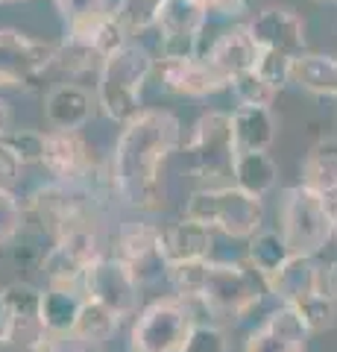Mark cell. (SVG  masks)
<instances>
[{"label": "cell", "instance_id": "obj_1", "mask_svg": "<svg viewBox=\"0 0 337 352\" xmlns=\"http://www.w3.org/2000/svg\"><path fill=\"white\" fill-rule=\"evenodd\" d=\"M179 138V118L165 109H144L124 124L108 168L117 200L135 212H156L165 200V164Z\"/></svg>", "mask_w": 337, "mask_h": 352}, {"label": "cell", "instance_id": "obj_2", "mask_svg": "<svg viewBox=\"0 0 337 352\" xmlns=\"http://www.w3.org/2000/svg\"><path fill=\"white\" fill-rule=\"evenodd\" d=\"M108 194H115L112 173L94 168L80 179H53L30 194L27 214L36 217L41 232L59 241L73 232H100Z\"/></svg>", "mask_w": 337, "mask_h": 352}, {"label": "cell", "instance_id": "obj_3", "mask_svg": "<svg viewBox=\"0 0 337 352\" xmlns=\"http://www.w3.org/2000/svg\"><path fill=\"white\" fill-rule=\"evenodd\" d=\"M153 71L156 59L138 41H129L126 47L112 53L97 74V106H100V112L115 124L135 120L144 112L141 97H144V85Z\"/></svg>", "mask_w": 337, "mask_h": 352}, {"label": "cell", "instance_id": "obj_4", "mask_svg": "<svg viewBox=\"0 0 337 352\" xmlns=\"http://www.w3.org/2000/svg\"><path fill=\"white\" fill-rule=\"evenodd\" d=\"M270 294L261 273L241 261H209L202 285L197 291V302L209 317L223 323H237L261 305Z\"/></svg>", "mask_w": 337, "mask_h": 352}, {"label": "cell", "instance_id": "obj_5", "mask_svg": "<svg viewBox=\"0 0 337 352\" xmlns=\"http://www.w3.org/2000/svg\"><path fill=\"white\" fill-rule=\"evenodd\" d=\"M279 232L293 256H320L337 235V208L308 185H290L279 203Z\"/></svg>", "mask_w": 337, "mask_h": 352}, {"label": "cell", "instance_id": "obj_6", "mask_svg": "<svg viewBox=\"0 0 337 352\" xmlns=\"http://www.w3.org/2000/svg\"><path fill=\"white\" fill-rule=\"evenodd\" d=\"M185 217L209 226L226 238L249 241L264 223V197L246 194L237 185H209L197 188L185 203Z\"/></svg>", "mask_w": 337, "mask_h": 352}, {"label": "cell", "instance_id": "obj_7", "mask_svg": "<svg viewBox=\"0 0 337 352\" xmlns=\"http://www.w3.org/2000/svg\"><path fill=\"white\" fill-rule=\"evenodd\" d=\"M188 168L200 182L209 185H232L235 176V132H232V112H205L194 124L188 144Z\"/></svg>", "mask_w": 337, "mask_h": 352}, {"label": "cell", "instance_id": "obj_8", "mask_svg": "<svg viewBox=\"0 0 337 352\" xmlns=\"http://www.w3.org/2000/svg\"><path fill=\"white\" fill-rule=\"evenodd\" d=\"M197 326L191 302L182 296H165L141 308L129 332V352H185Z\"/></svg>", "mask_w": 337, "mask_h": 352}, {"label": "cell", "instance_id": "obj_9", "mask_svg": "<svg viewBox=\"0 0 337 352\" xmlns=\"http://www.w3.org/2000/svg\"><path fill=\"white\" fill-rule=\"evenodd\" d=\"M103 256H106V244L100 232H73L53 241V247L47 250L45 261H41L47 288L82 291L85 273Z\"/></svg>", "mask_w": 337, "mask_h": 352}, {"label": "cell", "instance_id": "obj_10", "mask_svg": "<svg viewBox=\"0 0 337 352\" xmlns=\"http://www.w3.org/2000/svg\"><path fill=\"white\" fill-rule=\"evenodd\" d=\"M56 68V44L21 30H0V88H27Z\"/></svg>", "mask_w": 337, "mask_h": 352}, {"label": "cell", "instance_id": "obj_11", "mask_svg": "<svg viewBox=\"0 0 337 352\" xmlns=\"http://www.w3.org/2000/svg\"><path fill=\"white\" fill-rule=\"evenodd\" d=\"M82 291L89 300L106 305L108 311H115L121 320L138 314L141 279L132 273V267L124 264L117 256H103L100 261H94L89 273H85Z\"/></svg>", "mask_w": 337, "mask_h": 352}, {"label": "cell", "instance_id": "obj_12", "mask_svg": "<svg viewBox=\"0 0 337 352\" xmlns=\"http://www.w3.org/2000/svg\"><path fill=\"white\" fill-rule=\"evenodd\" d=\"M246 30L258 50H276L285 56H305V21L290 6H264L249 15Z\"/></svg>", "mask_w": 337, "mask_h": 352}, {"label": "cell", "instance_id": "obj_13", "mask_svg": "<svg viewBox=\"0 0 337 352\" xmlns=\"http://www.w3.org/2000/svg\"><path fill=\"white\" fill-rule=\"evenodd\" d=\"M159 235L161 226L147 223V220H126L115 235V256L132 267L141 285L159 273H167V264L159 252Z\"/></svg>", "mask_w": 337, "mask_h": 352}, {"label": "cell", "instance_id": "obj_14", "mask_svg": "<svg viewBox=\"0 0 337 352\" xmlns=\"http://www.w3.org/2000/svg\"><path fill=\"white\" fill-rule=\"evenodd\" d=\"M311 329L293 305H279L249 332L244 352H305Z\"/></svg>", "mask_w": 337, "mask_h": 352}, {"label": "cell", "instance_id": "obj_15", "mask_svg": "<svg viewBox=\"0 0 337 352\" xmlns=\"http://www.w3.org/2000/svg\"><path fill=\"white\" fill-rule=\"evenodd\" d=\"M159 76L167 91L185 97H209L229 88V80H223L202 56H161Z\"/></svg>", "mask_w": 337, "mask_h": 352}, {"label": "cell", "instance_id": "obj_16", "mask_svg": "<svg viewBox=\"0 0 337 352\" xmlns=\"http://www.w3.org/2000/svg\"><path fill=\"white\" fill-rule=\"evenodd\" d=\"M267 288L281 305L297 308L325 291V267L317 264V256H290L285 267L267 282Z\"/></svg>", "mask_w": 337, "mask_h": 352}, {"label": "cell", "instance_id": "obj_17", "mask_svg": "<svg viewBox=\"0 0 337 352\" xmlns=\"http://www.w3.org/2000/svg\"><path fill=\"white\" fill-rule=\"evenodd\" d=\"M211 250H214V232L209 226L197 223V220L182 217V220H173V223L161 226L159 252L167 267L188 264V261H205V258H211Z\"/></svg>", "mask_w": 337, "mask_h": 352}, {"label": "cell", "instance_id": "obj_18", "mask_svg": "<svg viewBox=\"0 0 337 352\" xmlns=\"http://www.w3.org/2000/svg\"><path fill=\"white\" fill-rule=\"evenodd\" d=\"M41 164L47 168L53 179L62 182L80 179V176H85L94 168L89 144L80 135V129H50L45 138V159H41Z\"/></svg>", "mask_w": 337, "mask_h": 352}, {"label": "cell", "instance_id": "obj_19", "mask_svg": "<svg viewBox=\"0 0 337 352\" xmlns=\"http://www.w3.org/2000/svg\"><path fill=\"white\" fill-rule=\"evenodd\" d=\"M3 296L9 308L6 335L41 346V340L47 338L45 320H41V296H45V291L30 282H12L3 288Z\"/></svg>", "mask_w": 337, "mask_h": 352}, {"label": "cell", "instance_id": "obj_20", "mask_svg": "<svg viewBox=\"0 0 337 352\" xmlns=\"http://www.w3.org/2000/svg\"><path fill=\"white\" fill-rule=\"evenodd\" d=\"M200 56L211 65V68L223 76V80H232L237 74L244 71H253L255 62H258V44L253 41V36H249L246 24L241 27H232V30H223L220 36H217L209 47H205Z\"/></svg>", "mask_w": 337, "mask_h": 352}, {"label": "cell", "instance_id": "obj_21", "mask_svg": "<svg viewBox=\"0 0 337 352\" xmlns=\"http://www.w3.org/2000/svg\"><path fill=\"white\" fill-rule=\"evenodd\" d=\"M97 97L77 82L53 85L45 97V118L53 129H82L91 120Z\"/></svg>", "mask_w": 337, "mask_h": 352}, {"label": "cell", "instance_id": "obj_22", "mask_svg": "<svg viewBox=\"0 0 337 352\" xmlns=\"http://www.w3.org/2000/svg\"><path fill=\"white\" fill-rule=\"evenodd\" d=\"M232 132L237 153L270 150L279 132V120L270 106H237L232 112Z\"/></svg>", "mask_w": 337, "mask_h": 352}, {"label": "cell", "instance_id": "obj_23", "mask_svg": "<svg viewBox=\"0 0 337 352\" xmlns=\"http://www.w3.org/2000/svg\"><path fill=\"white\" fill-rule=\"evenodd\" d=\"M302 185L317 191L337 208V135L317 141L302 162Z\"/></svg>", "mask_w": 337, "mask_h": 352}, {"label": "cell", "instance_id": "obj_24", "mask_svg": "<svg viewBox=\"0 0 337 352\" xmlns=\"http://www.w3.org/2000/svg\"><path fill=\"white\" fill-rule=\"evenodd\" d=\"M279 182V164L273 162L267 150H249V153H237L235 159V176L232 185L244 188L246 194L255 197H267L276 188Z\"/></svg>", "mask_w": 337, "mask_h": 352}, {"label": "cell", "instance_id": "obj_25", "mask_svg": "<svg viewBox=\"0 0 337 352\" xmlns=\"http://www.w3.org/2000/svg\"><path fill=\"white\" fill-rule=\"evenodd\" d=\"M290 247L288 241L281 238L279 229H261L249 238V247H246V264L253 267L255 273L264 276V282H270L276 276V273L285 267L290 261Z\"/></svg>", "mask_w": 337, "mask_h": 352}, {"label": "cell", "instance_id": "obj_26", "mask_svg": "<svg viewBox=\"0 0 337 352\" xmlns=\"http://www.w3.org/2000/svg\"><path fill=\"white\" fill-rule=\"evenodd\" d=\"M293 82L320 97H337V53H305L297 59Z\"/></svg>", "mask_w": 337, "mask_h": 352}, {"label": "cell", "instance_id": "obj_27", "mask_svg": "<svg viewBox=\"0 0 337 352\" xmlns=\"http://www.w3.org/2000/svg\"><path fill=\"white\" fill-rule=\"evenodd\" d=\"M85 291H65V288H45L41 296V320L50 335L71 332L82 311Z\"/></svg>", "mask_w": 337, "mask_h": 352}, {"label": "cell", "instance_id": "obj_28", "mask_svg": "<svg viewBox=\"0 0 337 352\" xmlns=\"http://www.w3.org/2000/svg\"><path fill=\"white\" fill-rule=\"evenodd\" d=\"M117 326H121V317H117L115 311H108L106 305H100V302H94V300L85 296L82 311H80V317H77V323H73L71 332L77 335L80 340H85L89 346L100 349L106 340H112V335L117 332Z\"/></svg>", "mask_w": 337, "mask_h": 352}, {"label": "cell", "instance_id": "obj_29", "mask_svg": "<svg viewBox=\"0 0 337 352\" xmlns=\"http://www.w3.org/2000/svg\"><path fill=\"white\" fill-rule=\"evenodd\" d=\"M103 62L106 59L94 47H89V44H82L71 36H65L56 44V68L68 76H82V74H91V71L100 74Z\"/></svg>", "mask_w": 337, "mask_h": 352}, {"label": "cell", "instance_id": "obj_30", "mask_svg": "<svg viewBox=\"0 0 337 352\" xmlns=\"http://www.w3.org/2000/svg\"><path fill=\"white\" fill-rule=\"evenodd\" d=\"M165 6H167V0H121L115 6V15L129 30V36H141V32L153 30L159 24Z\"/></svg>", "mask_w": 337, "mask_h": 352}, {"label": "cell", "instance_id": "obj_31", "mask_svg": "<svg viewBox=\"0 0 337 352\" xmlns=\"http://www.w3.org/2000/svg\"><path fill=\"white\" fill-rule=\"evenodd\" d=\"M229 91L237 100V106H273L276 94H279L255 68L237 74L232 80V85H229Z\"/></svg>", "mask_w": 337, "mask_h": 352}, {"label": "cell", "instance_id": "obj_32", "mask_svg": "<svg viewBox=\"0 0 337 352\" xmlns=\"http://www.w3.org/2000/svg\"><path fill=\"white\" fill-rule=\"evenodd\" d=\"M297 311L302 314V320H305V326L311 329V335L329 332V329L337 326V302L325 291L317 294V296H311L308 302L297 305Z\"/></svg>", "mask_w": 337, "mask_h": 352}, {"label": "cell", "instance_id": "obj_33", "mask_svg": "<svg viewBox=\"0 0 337 352\" xmlns=\"http://www.w3.org/2000/svg\"><path fill=\"white\" fill-rule=\"evenodd\" d=\"M45 138L47 132H38V129H9L0 141L24 164H36L45 159Z\"/></svg>", "mask_w": 337, "mask_h": 352}, {"label": "cell", "instance_id": "obj_34", "mask_svg": "<svg viewBox=\"0 0 337 352\" xmlns=\"http://www.w3.org/2000/svg\"><path fill=\"white\" fill-rule=\"evenodd\" d=\"M293 68H297V59L293 56H285V53H276V50H258L255 71L264 76L276 91H281L288 82H293Z\"/></svg>", "mask_w": 337, "mask_h": 352}, {"label": "cell", "instance_id": "obj_35", "mask_svg": "<svg viewBox=\"0 0 337 352\" xmlns=\"http://www.w3.org/2000/svg\"><path fill=\"white\" fill-rule=\"evenodd\" d=\"M27 223V206L12 191H0V247L12 244Z\"/></svg>", "mask_w": 337, "mask_h": 352}, {"label": "cell", "instance_id": "obj_36", "mask_svg": "<svg viewBox=\"0 0 337 352\" xmlns=\"http://www.w3.org/2000/svg\"><path fill=\"white\" fill-rule=\"evenodd\" d=\"M185 352H229V340L226 332L214 323H197L194 332L188 338V346Z\"/></svg>", "mask_w": 337, "mask_h": 352}, {"label": "cell", "instance_id": "obj_37", "mask_svg": "<svg viewBox=\"0 0 337 352\" xmlns=\"http://www.w3.org/2000/svg\"><path fill=\"white\" fill-rule=\"evenodd\" d=\"M56 9L65 21V27L77 24V21H85V18H94V15H103L108 12L106 0H56Z\"/></svg>", "mask_w": 337, "mask_h": 352}, {"label": "cell", "instance_id": "obj_38", "mask_svg": "<svg viewBox=\"0 0 337 352\" xmlns=\"http://www.w3.org/2000/svg\"><path fill=\"white\" fill-rule=\"evenodd\" d=\"M21 168H24V162H21L15 153L0 141V191L15 188V182L21 179Z\"/></svg>", "mask_w": 337, "mask_h": 352}, {"label": "cell", "instance_id": "obj_39", "mask_svg": "<svg viewBox=\"0 0 337 352\" xmlns=\"http://www.w3.org/2000/svg\"><path fill=\"white\" fill-rule=\"evenodd\" d=\"M38 352H97L94 346H89L85 340H80L73 332H62V335H50L41 340V349Z\"/></svg>", "mask_w": 337, "mask_h": 352}, {"label": "cell", "instance_id": "obj_40", "mask_svg": "<svg viewBox=\"0 0 337 352\" xmlns=\"http://www.w3.org/2000/svg\"><path fill=\"white\" fill-rule=\"evenodd\" d=\"M41 346L27 344V340H18L12 335H0V352H38Z\"/></svg>", "mask_w": 337, "mask_h": 352}, {"label": "cell", "instance_id": "obj_41", "mask_svg": "<svg viewBox=\"0 0 337 352\" xmlns=\"http://www.w3.org/2000/svg\"><path fill=\"white\" fill-rule=\"evenodd\" d=\"M325 294L337 302V261H332L329 267H325Z\"/></svg>", "mask_w": 337, "mask_h": 352}, {"label": "cell", "instance_id": "obj_42", "mask_svg": "<svg viewBox=\"0 0 337 352\" xmlns=\"http://www.w3.org/2000/svg\"><path fill=\"white\" fill-rule=\"evenodd\" d=\"M9 129H12V109H9V103L0 97V138H3Z\"/></svg>", "mask_w": 337, "mask_h": 352}, {"label": "cell", "instance_id": "obj_43", "mask_svg": "<svg viewBox=\"0 0 337 352\" xmlns=\"http://www.w3.org/2000/svg\"><path fill=\"white\" fill-rule=\"evenodd\" d=\"M6 326H9V308H6L3 288H0V335H6Z\"/></svg>", "mask_w": 337, "mask_h": 352}, {"label": "cell", "instance_id": "obj_44", "mask_svg": "<svg viewBox=\"0 0 337 352\" xmlns=\"http://www.w3.org/2000/svg\"><path fill=\"white\" fill-rule=\"evenodd\" d=\"M0 3H18V0H0Z\"/></svg>", "mask_w": 337, "mask_h": 352}, {"label": "cell", "instance_id": "obj_45", "mask_svg": "<svg viewBox=\"0 0 337 352\" xmlns=\"http://www.w3.org/2000/svg\"><path fill=\"white\" fill-rule=\"evenodd\" d=\"M329 3H337V0H329Z\"/></svg>", "mask_w": 337, "mask_h": 352}]
</instances>
